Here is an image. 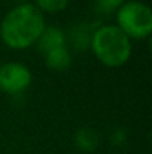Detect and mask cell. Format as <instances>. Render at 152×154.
Returning a JSON list of instances; mask_svg holds the SVG:
<instances>
[{
    "label": "cell",
    "instance_id": "cell-1",
    "mask_svg": "<svg viewBox=\"0 0 152 154\" xmlns=\"http://www.w3.org/2000/svg\"><path fill=\"white\" fill-rule=\"evenodd\" d=\"M45 27L43 14L31 3H21L4 15L0 36L9 48L24 50L37 42Z\"/></svg>",
    "mask_w": 152,
    "mask_h": 154
},
{
    "label": "cell",
    "instance_id": "cell-3",
    "mask_svg": "<svg viewBox=\"0 0 152 154\" xmlns=\"http://www.w3.org/2000/svg\"><path fill=\"white\" fill-rule=\"evenodd\" d=\"M116 27H119L128 38L145 39L152 33L151 8L142 2H124L116 11Z\"/></svg>",
    "mask_w": 152,
    "mask_h": 154
},
{
    "label": "cell",
    "instance_id": "cell-5",
    "mask_svg": "<svg viewBox=\"0 0 152 154\" xmlns=\"http://www.w3.org/2000/svg\"><path fill=\"white\" fill-rule=\"evenodd\" d=\"M94 26L90 23H78L70 27L66 42H69L78 51H87L91 48V39L94 35Z\"/></svg>",
    "mask_w": 152,
    "mask_h": 154
},
{
    "label": "cell",
    "instance_id": "cell-2",
    "mask_svg": "<svg viewBox=\"0 0 152 154\" xmlns=\"http://www.w3.org/2000/svg\"><path fill=\"white\" fill-rule=\"evenodd\" d=\"M91 50L107 67H119L131 57V41L116 26H101L94 30Z\"/></svg>",
    "mask_w": 152,
    "mask_h": 154
},
{
    "label": "cell",
    "instance_id": "cell-12",
    "mask_svg": "<svg viewBox=\"0 0 152 154\" xmlns=\"http://www.w3.org/2000/svg\"><path fill=\"white\" fill-rule=\"evenodd\" d=\"M13 2H16L18 5H21V3H25V0H13Z\"/></svg>",
    "mask_w": 152,
    "mask_h": 154
},
{
    "label": "cell",
    "instance_id": "cell-4",
    "mask_svg": "<svg viewBox=\"0 0 152 154\" xmlns=\"http://www.w3.org/2000/svg\"><path fill=\"white\" fill-rule=\"evenodd\" d=\"M31 72L27 66L9 61L0 66V90L7 94H21L31 84Z\"/></svg>",
    "mask_w": 152,
    "mask_h": 154
},
{
    "label": "cell",
    "instance_id": "cell-9",
    "mask_svg": "<svg viewBox=\"0 0 152 154\" xmlns=\"http://www.w3.org/2000/svg\"><path fill=\"white\" fill-rule=\"evenodd\" d=\"M69 0H36V8L43 14V12H49V14H54V12H60L63 9H66Z\"/></svg>",
    "mask_w": 152,
    "mask_h": 154
},
{
    "label": "cell",
    "instance_id": "cell-10",
    "mask_svg": "<svg viewBox=\"0 0 152 154\" xmlns=\"http://www.w3.org/2000/svg\"><path fill=\"white\" fill-rule=\"evenodd\" d=\"M124 5V0H94V8L101 15L112 14Z\"/></svg>",
    "mask_w": 152,
    "mask_h": 154
},
{
    "label": "cell",
    "instance_id": "cell-11",
    "mask_svg": "<svg viewBox=\"0 0 152 154\" xmlns=\"http://www.w3.org/2000/svg\"><path fill=\"white\" fill-rule=\"evenodd\" d=\"M109 139H110V144L113 147H122L127 142V132L124 129H113L110 132Z\"/></svg>",
    "mask_w": 152,
    "mask_h": 154
},
{
    "label": "cell",
    "instance_id": "cell-6",
    "mask_svg": "<svg viewBox=\"0 0 152 154\" xmlns=\"http://www.w3.org/2000/svg\"><path fill=\"white\" fill-rule=\"evenodd\" d=\"M37 50L42 55L48 54V52L54 51L57 48H61V47H67V42H66V33L55 27V26H48L43 29L40 38L37 39Z\"/></svg>",
    "mask_w": 152,
    "mask_h": 154
},
{
    "label": "cell",
    "instance_id": "cell-7",
    "mask_svg": "<svg viewBox=\"0 0 152 154\" xmlns=\"http://www.w3.org/2000/svg\"><path fill=\"white\" fill-rule=\"evenodd\" d=\"M73 142H75V147L79 151H82V153H94L97 150L99 144H100V139H99V135H97L96 130L84 127V129L76 130Z\"/></svg>",
    "mask_w": 152,
    "mask_h": 154
},
{
    "label": "cell",
    "instance_id": "cell-8",
    "mask_svg": "<svg viewBox=\"0 0 152 154\" xmlns=\"http://www.w3.org/2000/svg\"><path fill=\"white\" fill-rule=\"evenodd\" d=\"M43 58H45V64L54 70H64L72 63V54L67 47H61L48 52L43 55Z\"/></svg>",
    "mask_w": 152,
    "mask_h": 154
}]
</instances>
